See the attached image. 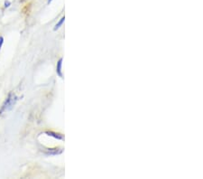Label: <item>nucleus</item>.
I'll list each match as a JSON object with an SVG mask.
<instances>
[{
	"instance_id": "nucleus-1",
	"label": "nucleus",
	"mask_w": 203,
	"mask_h": 179,
	"mask_svg": "<svg viewBox=\"0 0 203 179\" xmlns=\"http://www.w3.org/2000/svg\"><path fill=\"white\" fill-rule=\"evenodd\" d=\"M16 100H17V98H16V96H15V94L10 93V94L8 95L7 100L5 101V103L3 104V106H2L1 109H0V114H2L3 112H5V111H7V110L11 109L12 108L14 107V105L15 104Z\"/></svg>"
},
{
	"instance_id": "nucleus-2",
	"label": "nucleus",
	"mask_w": 203,
	"mask_h": 179,
	"mask_svg": "<svg viewBox=\"0 0 203 179\" xmlns=\"http://www.w3.org/2000/svg\"><path fill=\"white\" fill-rule=\"evenodd\" d=\"M62 62H63V60H62V58H61L58 61L57 66H56V72H57V74L59 75V77H61V78H63V77H62V72H61Z\"/></svg>"
},
{
	"instance_id": "nucleus-3",
	"label": "nucleus",
	"mask_w": 203,
	"mask_h": 179,
	"mask_svg": "<svg viewBox=\"0 0 203 179\" xmlns=\"http://www.w3.org/2000/svg\"><path fill=\"white\" fill-rule=\"evenodd\" d=\"M46 134H47L48 136L53 137L54 138H57V139H60V140H63V139H64V137L62 136L61 134H59V133L53 132V131H47Z\"/></svg>"
},
{
	"instance_id": "nucleus-4",
	"label": "nucleus",
	"mask_w": 203,
	"mask_h": 179,
	"mask_svg": "<svg viewBox=\"0 0 203 179\" xmlns=\"http://www.w3.org/2000/svg\"><path fill=\"white\" fill-rule=\"evenodd\" d=\"M62 153V149H60V148H52V149H49L48 152L46 153L47 155H59V154H61Z\"/></svg>"
},
{
	"instance_id": "nucleus-5",
	"label": "nucleus",
	"mask_w": 203,
	"mask_h": 179,
	"mask_svg": "<svg viewBox=\"0 0 203 179\" xmlns=\"http://www.w3.org/2000/svg\"><path fill=\"white\" fill-rule=\"evenodd\" d=\"M64 21H65V16H62L61 18V20L58 22V24H56V25H55V27H54V31H57L62 25H63V23H64Z\"/></svg>"
},
{
	"instance_id": "nucleus-6",
	"label": "nucleus",
	"mask_w": 203,
	"mask_h": 179,
	"mask_svg": "<svg viewBox=\"0 0 203 179\" xmlns=\"http://www.w3.org/2000/svg\"><path fill=\"white\" fill-rule=\"evenodd\" d=\"M3 43H4V38H3V37H0V49H1V47H2Z\"/></svg>"
},
{
	"instance_id": "nucleus-7",
	"label": "nucleus",
	"mask_w": 203,
	"mask_h": 179,
	"mask_svg": "<svg viewBox=\"0 0 203 179\" xmlns=\"http://www.w3.org/2000/svg\"><path fill=\"white\" fill-rule=\"evenodd\" d=\"M10 4H11V3H10L9 1H6V2H5V7H8L10 6Z\"/></svg>"
},
{
	"instance_id": "nucleus-8",
	"label": "nucleus",
	"mask_w": 203,
	"mask_h": 179,
	"mask_svg": "<svg viewBox=\"0 0 203 179\" xmlns=\"http://www.w3.org/2000/svg\"><path fill=\"white\" fill-rule=\"evenodd\" d=\"M51 1H52V0H48V4H50Z\"/></svg>"
}]
</instances>
